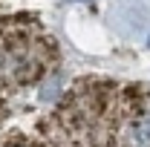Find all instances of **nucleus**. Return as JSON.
<instances>
[{
  "instance_id": "f257e3e1",
  "label": "nucleus",
  "mask_w": 150,
  "mask_h": 147,
  "mask_svg": "<svg viewBox=\"0 0 150 147\" xmlns=\"http://www.w3.org/2000/svg\"><path fill=\"white\" fill-rule=\"evenodd\" d=\"M130 144H133V147H150V107H147V112L139 118V124L133 127Z\"/></svg>"
}]
</instances>
